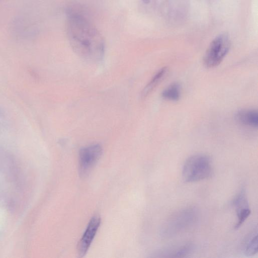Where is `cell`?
Masks as SVG:
<instances>
[{
    "mask_svg": "<svg viewBox=\"0 0 258 258\" xmlns=\"http://www.w3.org/2000/svg\"><path fill=\"white\" fill-rule=\"evenodd\" d=\"M182 175L186 183L197 182L210 178L213 175L210 158L203 154L190 156L184 163Z\"/></svg>",
    "mask_w": 258,
    "mask_h": 258,
    "instance_id": "3957f363",
    "label": "cell"
},
{
    "mask_svg": "<svg viewBox=\"0 0 258 258\" xmlns=\"http://www.w3.org/2000/svg\"><path fill=\"white\" fill-rule=\"evenodd\" d=\"M142 1L144 2V3L147 4L149 3L150 0H142Z\"/></svg>",
    "mask_w": 258,
    "mask_h": 258,
    "instance_id": "4fadbf2b",
    "label": "cell"
},
{
    "mask_svg": "<svg viewBox=\"0 0 258 258\" xmlns=\"http://www.w3.org/2000/svg\"><path fill=\"white\" fill-rule=\"evenodd\" d=\"M168 72L167 67H163L158 70L145 87L142 93V97L146 98L161 82Z\"/></svg>",
    "mask_w": 258,
    "mask_h": 258,
    "instance_id": "8fae6325",
    "label": "cell"
},
{
    "mask_svg": "<svg viewBox=\"0 0 258 258\" xmlns=\"http://www.w3.org/2000/svg\"><path fill=\"white\" fill-rule=\"evenodd\" d=\"M241 250L247 256L255 255L257 252V228L252 229L244 238Z\"/></svg>",
    "mask_w": 258,
    "mask_h": 258,
    "instance_id": "30bf717a",
    "label": "cell"
},
{
    "mask_svg": "<svg viewBox=\"0 0 258 258\" xmlns=\"http://www.w3.org/2000/svg\"><path fill=\"white\" fill-rule=\"evenodd\" d=\"M194 249V244L189 242L164 248L156 253V257H184L191 254Z\"/></svg>",
    "mask_w": 258,
    "mask_h": 258,
    "instance_id": "ba28073f",
    "label": "cell"
},
{
    "mask_svg": "<svg viewBox=\"0 0 258 258\" xmlns=\"http://www.w3.org/2000/svg\"><path fill=\"white\" fill-rule=\"evenodd\" d=\"M197 210L188 207L175 212L164 222L161 230L162 237H174L194 225L198 220Z\"/></svg>",
    "mask_w": 258,
    "mask_h": 258,
    "instance_id": "7a4b0ae2",
    "label": "cell"
},
{
    "mask_svg": "<svg viewBox=\"0 0 258 258\" xmlns=\"http://www.w3.org/2000/svg\"><path fill=\"white\" fill-rule=\"evenodd\" d=\"M235 119L239 124L245 126L257 128L258 125V113L253 109L238 111L235 115Z\"/></svg>",
    "mask_w": 258,
    "mask_h": 258,
    "instance_id": "9c48e42d",
    "label": "cell"
},
{
    "mask_svg": "<svg viewBox=\"0 0 258 258\" xmlns=\"http://www.w3.org/2000/svg\"><path fill=\"white\" fill-rule=\"evenodd\" d=\"M66 32L74 52L91 63H99L105 53V40L96 27L84 15L69 10L67 13Z\"/></svg>",
    "mask_w": 258,
    "mask_h": 258,
    "instance_id": "6da1fadb",
    "label": "cell"
},
{
    "mask_svg": "<svg viewBox=\"0 0 258 258\" xmlns=\"http://www.w3.org/2000/svg\"><path fill=\"white\" fill-rule=\"evenodd\" d=\"M232 204L235 209L237 219L234 229H237L243 224L251 213L244 188H241L236 195L232 201Z\"/></svg>",
    "mask_w": 258,
    "mask_h": 258,
    "instance_id": "8992f818",
    "label": "cell"
},
{
    "mask_svg": "<svg viewBox=\"0 0 258 258\" xmlns=\"http://www.w3.org/2000/svg\"><path fill=\"white\" fill-rule=\"evenodd\" d=\"M101 222L98 216H95L90 220L84 234L80 240L78 250L80 257L85 255L94 240Z\"/></svg>",
    "mask_w": 258,
    "mask_h": 258,
    "instance_id": "52a82bcc",
    "label": "cell"
},
{
    "mask_svg": "<svg viewBox=\"0 0 258 258\" xmlns=\"http://www.w3.org/2000/svg\"><path fill=\"white\" fill-rule=\"evenodd\" d=\"M181 85L178 82H174L167 87L161 93L162 98L165 100L177 102L181 97Z\"/></svg>",
    "mask_w": 258,
    "mask_h": 258,
    "instance_id": "7c38bea8",
    "label": "cell"
},
{
    "mask_svg": "<svg viewBox=\"0 0 258 258\" xmlns=\"http://www.w3.org/2000/svg\"><path fill=\"white\" fill-rule=\"evenodd\" d=\"M230 45L228 34L223 33L216 37L211 43L204 57V65L209 68L218 66L229 52Z\"/></svg>",
    "mask_w": 258,
    "mask_h": 258,
    "instance_id": "277c9868",
    "label": "cell"
},
{
    "mask_svg": "<svg viewBox=\"0 0 258 258\" xmlns=\"http://www.w3.org/2000/svg\"><path fill=\"white\" fill-rule=\"evenodd\" d=\"M103 154V148L99 144L82 148L79 155V170L82 177L88 176L99 161Z\"/></svg>",
    "mask_w": 258,
    "mask_h": 258,
    "instance_id": "5b68a950",
    "label": "cell"
}]
</instances>
